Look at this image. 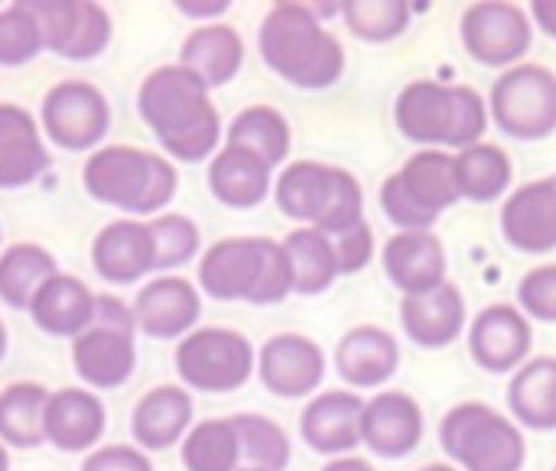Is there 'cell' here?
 Masks as SVG:
<instances>
[{
  "instance_id": "1",
  "label": "cell",
  "mask_w": 556,
  "mask_h": 471,
  "mask_svg": "<svg viewBox=\"0 0 556 471\" xmlns=\"http://www.w3.org/2000/svg\"><path fill=\"white\" fill-rule=\"evenodd\" d=\"M137 111L160 147L179 163H202L218 150V111L205 81L182 65L153 68L137 91Z\"/></svg>"
},
{
  "instance_id": "2",
  "label": "cell",
  "mask_w": 556,
  "mask_h": 471,
  "mask_svg": "<svg viewBox=\"0 0 556 471\" xmlns=\"http://www.w3.org/2000/svg\"><path fill=\"white\" fill-rule=\"evenodd\" d=\"M257 46L270 72L306 91L336 85L345 68L342 42L303 3H274L261 23Z\"/></svg>"
},
{
  "instance_id": "3",
  "label": "cell",
  "mask_w": 556,
  "mask_h": 471,
  "mask_svg": "<svg viewBox=\"0 0 556 471\" xmlns=\"http://www.w3.org/2000/svg\"><path fill=\"white\" fill-rule=\"evenodd\" d=\"M199 287L218 303H254L270 306L293 293L290 264L283 244L270 238H222L199 264Z\"/></svg>"
},
{
  "instance_id": "4",
  "label": "cell",
  "mask_w": 556,
  "mask_h": 471,
  "mask_svg": "<svg viewBox=\"0 0 556 471\" xmlns=\"http://www.w3.org/2000/svg\"><path fill=\"white\" fill-rule=\"evenodd\" d=\"M81 182L85 192L101 205L127 215H156L173 202L179 189V173L160 153L111 143L88 156Z\"/></svg>"
},
{
  "instance_id": "5",
  "label": "cell",
  "mask_w": 556,
  "mask_h": 471,
  "mask_svg": "<svg viewBox=\"0 0 556 471\" xmlns=\"http://www.w3.org/2000/svg\"><path fill=\"white\" fill-rule=\"evenodd\" d=\"M277 208L293 221H309L319 234H349L365 225L362 186L349 169L300 160L287 166L274 186Z\"/></svg>"
},
{
  "instance_id": "6",
  "label": "cell",
  "mask_w": 556,
  "mask_h": 471,
  "mask_svg": "<svg viewBox=\"0 0 556 471\" xmlns=\"http://www.w3.org/2000/svg\"><path fill=\"white\" fill-rule=\"evenodd\" d=\"M394 117L410 143H443V147H476L489 127L485 101L469 85H437L414 81L397 94Z\"/></svg>"
},
{
  "instance_id": "7",
  "label": "cell",
  "mask_w": 556,
  "mask_h": 471,
  "mask_svg": "<svg viewBox=\"0 0 556 471\" xmlns=\"http://www.w3.org/2000/svg\"><path fill=\"white\" fill-rule=\"evenodd\" d=\"M459 199L456 163L443 150H420L381 186V208L401 231H430Z\"/></svg>"
},
{
  "instance_id": "8",
  "label": "cell",
  "mask_w": 556,
  "mask_h": 471,
  "mask_svg": "<svg viewBox=\"0 0 556 471\" xmlns=\"http://www.w3.org/2000/svg\"><path fill=\"white\" fill-rule=\"evenodd\" d=\"M443 453L466 471H521L525 436L485 404H459L440 423Z\"/></svg>"
},
{
  "instance_id": "9",
  "label": "cell",
  "mask_w": 556,
  "mask_h": 471,
  "mask_svg": "<svg viewBox=\"0 0 556 471\" xmlns=\"http://www.w3.org/2000/svg\"><path fill=\"white\" fill-rule=\"evenodd\" d=\"M254 371V348L235 329H192L176 348V374L186 387L202 394H231L248 384Z\"/></svg>"
},
{
  "instance_id": "10",
  "label": "cell",
  "mask_w": 556,
  "mask_h": 471,
  "mask_svg": "<svg viewBox=\"0 0 556 471\" xmlns=\"http://www.w3.org/2000/svg\"><path fill=\"white\" fill-rule=\"evenodd\" d=\"M492 117L515 140H544L556 130V75L544 65H515L492 88Z\"/></svg>"
},
{
  "instance_id": "11",
  "label": "cell",
  "mask_w": 556,
  "mask_h": 471,
  "mask_svg": "<svg viewBox=\"0 0 556 471\" xmlns=\"http://www.w3.org/2000/svg\"><path fill=\"white\" fill-rule=\"evenodd\" d=\"M39 127L49 137V143L81 153V150H101V140L111 127V107L108 98L91 81H59L46 91L39 107Z\"/></svg>"
},
{
  "instance_id": "12",
  "label": "cell",
  "mask_w": 556,
  "mask_h": 471,
  "mask_svg": "<svg viewBox=\"0 0 556 471\" xmlns=\"http://www.w3.org/2000/svg\"><path fill=\"white\" fill-rule=\"evenodd\" d=\"M33 10L42 46L68 62H91L111 42V16L101 3L88 0H26Z\"/></svg>"
},
{
  "instance_id": "13",
  "label": "cell",
  "mask_w": 556,
  "mask_h": 471,
  "mask_svg": "<svg viewBox=\"0 0 556 471\" xmlns=\"http://www.w3.org/2000/svg\"><path fill=\"white\" fill-rule=\"evenodd\" d=\"M463 42L469 55L489 68H505L521 62L534 42L531 20L518 3H472L463 16Z\"/></svg>"
},
{
  "instance_id": "14",
  "label": "cell",
  "mask_w": 556,
  "mask_h": 471,
  "mask_svg": "<svg viewBox=\"0 0 556 471\" xmlns=\"http://www.w3.org/2000/svg\"><path fill=\"white\" fill-rule=\"evenodd\" d=\"M257 374L274 397L296 400V397H309L323 384L326 358L313 339L283 332L264 342L257 358Z\"/></svg>"
},
{
  "instance_id": "15",
  "label": "cell",
  "mask_w": 556,
  "mask_h": 471,
  "mask_svg": "<svg viewBox=\"0 0 556 471\" xmlns=\"http://www.w3.org/2000/svg\"><path fill=\"white\" fill-rule=\"evenodd\" d=\"M199 316H202L199 290L186 277H176V273L150 280L134 300L137 329L160 342L189 335L195 329Z\"/></svg>"
},
{
  "instance_id": "16",
  "label": "cell",
  "mask_w": 556,
  "mask_h": 471,
  "mask_svg": "<svg viewBox=\"0 0 556 471\" xmlns=\"http://www.w3.org/2000/svg\"><path fill=\"white\" fill-rule=\"evenodd\" d=\"M531 345H534V329L528 316L505 303L482 309L469 329V352L479 361V368L492 374L515 371L531 355Z\"/></svg>"
},
{
  "instance_id": "17",
  "label": "cell",
  "mask_w": 556,
  "mask_h": 471,
  "mask_svg": "<svg viewBox=\"0 0 556 471\" xmlns=\"http://www.w3.org/2000/svg\"><path fill=\"white\" fill-rule=\"evenodd\" d=\"M91 264L101 280L114 287H130L147 273H156V244L150 221H111L98 231L91 244Z\"/></svg>"
},
{
  "instance_id": "18",
  "label": "cell",
  "mask_w": 556,
  "mask_h": 471,
  "mask_svg": "<svg viewBox=\"0 0 556 471\" xmlns=\"http://www.w3.org/2000/svg\"><path fill=\"white\" fill-rule=\"evenodd\" d=\"M108 427V413L98 394L85 387H62L49 394L46 417H42V436L59 453H91L101 443V433Z\"/></svg>"
},
{
  "instance_id": "19",
  "label": "cell",
  "mask_w": 556,
  "mask_h": 471,
  "mask_svg": "<svg viewBox=\"0 0 556 471\" xmlns=\"http://www.w3.org/2000/svg\"><path fill=\"white\" fill-rule=\"evenodd\" d=\"M502 234L521 254H547L556 247V182L538 179L515 189L502 208Z\"/></svg>"
},
{
  "instance_id": "20",
  "label": "cell",
  "mask_w": 556,
  "mask_h": 471,
  "mask_svg": "<svg viewBox=\"0 0 556 471\" xmlns=\"http://www.w3.org/2000/svg\"><path fill=\"white\" fill-rule=\"evenodd\" d=\"M424 440V413L410 394L391 391L365 400L362 443L381 459H404Z\"/></svg>"
},
{
  "instance_id": "21",
  "label": "cell",
  "mask_w": 556,
  "mask_h": 471,
  "mask_svg": "<svg viewBox=\"0 0 556 471\" xmlns=\"http://www.w3.org/2000/svg\"><path fill=\"white\" fill-rule=\"evenodd\" d=\"M42 127L20 104L0 101V189H23L49 169Z\"/></svg>"
},
{
  "instance_id": "22",
  "label": "cell",
  "mask_w": 556,
  "mask_h": 471,
  "mask_svg": "<svg viewBox=\"0 0 556 471\" xmlns=\"http://www.w3.org/2000/svg\"><path fill=\"white\" fill-rule=\"evenodd\" d=\"M362 413H365L362 397L345 391H329L306 404L300 417V433L309 449L342 459V453H352L362 443Z\"/></svg>"
},
{
  "instance_id": "23",
  "label": "cell",
  "mask_w": 556,
  "mask_h": 471,
  "mask_svg": "<svg viewBox=\"0 0 556 471\" xmlns=\"http://www.w3.org/2000/svg\"><path fill=\"white\" fill-rule=\"evenodd\" d=\"M384 270L407 296L446 283V251L433 231H401L384 244Z\"/></svg>"
},
{
  "instance_id": "24",
  "label": "cell",
  "mask_w": 556,
  "mask_h": 471,
  "mask_svg": "<svg viewBox=\"0 0 556 471\" xmlns=\"http://www.w3.org/2000/svg\"><path fill=\"white\" fill-rule=\"evenodd\" d=\"M72 365H75V374L88 387L114 391V387L127 384V378L137 368L134 335L91 326L88 332L72 339Z\"/></svg>"
},
{
  "instance_id": "25",
  "label": "cell",
  "mask_w": 556,
  "mask_h": 471,
  "mask_svg": "<svg viewBox=\"0 0 556 471\" xmlns=\"http://www.w3.org/2000/svg\"><path fill=\"white\" fill-rule=\"evenodd\" d=\"M192 423V397L179 384H160L140 397L130 417V433L140 449L163 453L186 440Z\"/></svg>"
},
{
  "instance_id": "26",
  "label": "cell",
  "mask_w": 556,
  "mask_h": 471,
  "mask_svg": "<svg viewBox=\"0 0 556 471\" xmlns=\"http://www.w3.org/2000/svg\"><path fill=\"white\" fill-rule=\"evenodd\" d=\"M94 293L78 280V277H68V273H55L49 277L39 293L33 296L29 303V316L33 322L55 335V339H78L81 332L91 329V319H94Z\"/></svg>"
},
{
  "instance_id": "27",
  "label": "cell",
  "mask_w": 556,
  "mask_h": 471,
  "mask_svg": "<svg viewBox=\"0 0 556 471\" xmlns=\"http://www.w3.org/2000/svg\"><path fill=\"white\" fill-rule=\"evenodd\" d=\"M404 332L424 348H446L466 326V303L453 283H443L430 293L404 296L401 303Z\"/></svg>"
},
{
  "instance_id": "28",
  "label": "cell",
  "mask_w": 556,
  "mask_h": 471,
  "mask_svg": "<svg viewBox=\"0 0 556 471\" xmlns=\"http://www.w3.org/2000/svg\"><path fill=\"white\" fill-rule=\"evenodd\" d=\"M208 189L228 208H254L270 192V166L251 150L225 143L208 163Z\"/></svg>"
},
{
  "instance_id": "29",
  "label": "cell",
  "mask_w": 556,
  "mask_h": 471,
  "mask_svg": "<svg viewBox=\"0 0 556 471\" xmlns=\"http://www.w3.org/2000/svg\"><path fill=\"white\" fill-rule=\"evenodd\" d=\"M339 374L355 387H378L394 378L401 365V348L391 332L378 326H358L352 329L336 352Z\"/></svg>"
},
{
  "instance_id": "30",
  "label": "cell",
  "mask_w": 556,
  "mask_h": 471,
  "mask_svg": "<svg viewBox=\"0 0 556 471\" xmlns=\"http://www.w3.org/2000/svg\"><path fill=\"white\" fill-rule=\"evenodd\" d=\"M244 62V42L238 29L225 23H212L202 29H192L179 49V65L189 68L205 81V88H222L228 85Z\"/></svg>"
},
{
  "instance_id": "31",
  "label": "cell",
  "mask_w": 556,
  "mask_h": 471,
  "mask_svg": "<svg viewBox=\"0 0 556 471\" xmlns=\"http://www.w3.org/2000/svg\"><path fill=\"white\" fill-rule=\"evenodd\" d=\"M283 254H287V264H290L293 293L316 296V293L329 290L332 280L339 277L336 244L326 234H319L316 228L290 231L287 241H283Z\"/></svg>"
},
{
  "instance_id": "32",
  "label": "cell",
  "mask_w": 556,
  "mask_h": 471,
  "mask_svg": "<svg viewBox=\"0 0 556 471\" xmlns=\"http://www.w3.org/2000/svg\"><path fill=\"white\" fill-rule=\"evenodd\" d=\"M508 404L528 430H556V358H534L525 365L511 378Z\"/></svg>"
},
{
  "instance_id": "33",
  "label": "cell",
  "mask_w": 556,
  "mask_h": 471,
  "mask_svg": "<svg viewBox=\"0 0 556 471\" xmlns=\"http://www.w3.org/2000/svg\"><path fill=\"white\" fill-rule=\"evenodd\" d=\"M55 273V257L46 247L33 241L10 244L0 251V300L13 309H29L39 287Z\"/></svg>"
},
{
  "instance_id": "34",
  "label": "cell",
  "mask_w": 556,
  "mask_h": 471,
  "mask_svg": "<svg viewBox=\"0 0 556 471\" xmlns=\"http://www.w3.org/2000/svg\"><path fill=\"white\" fill-rule=\"evenodd\" d=\"M49 391L33 381H16L0 391V443L13 449H36L46 443L42 417H46Z\"/></svg>"
},
{
  "instance_id": "35",
  "label": "cell",
  "mask_w": 556,
  "mask_h": 471,
  "mask_svg": "<svg viewBox=\"0 0 556 471\" xmlns=\"http://www.w3.org/2000/svg\"><path fill=\"white\" fill-rule=\"evenodd\" d=\"M456 163V186L463 199L472 202H495L511 186V160L495 143H476L453 156Z\"/></svg>"
},
{
  "instance_id": "36",
  "label": "cell",
  "mask_w": 556,
  "mask_h": 471,
  "mask_svg": "<svg viewBox=\"0 0 556 471\" xmlns=\"http://www.w3.org/2000/svg\"><path fill=\"white\" fill-rule=\"evenodd\" d=\"M228 143L231 147H241V150H251L254 156H261L274 169L290 153V124H287V117L277 107L254 104V107H244L231 120Z\"/></svg>"
},
{
  "instance_id": "37",
  "label": "cell",
  "mask_w": 556,
  "mask_h": 471,
  "mask_svg": "<svg viewBox=\"0 0 556 471\" xmlns=\"http://www.w3.org/2000/svg\"><path fill=\"white\" fill-rule=\"evenodd\" d=\"M179 456L186 471H238L241 443L231 420H202L186 433Z\"/></svg>"
},
{
  "instance_id": "38",
  "label": "cell",
  "mask_w": 556,
  "mask_h": 471,
  "mask_svg": "<svg viewBox=\"0 0 556 471\" xmlns=\"http://www.w3.org/2000/svg\"><path fill=\"white\" fill-rule=\"evenodd\" d=\"M231 427L238 433L241 459H248V469L283 471L290 466V440L274 420L261 413H238L231 417Z\"/></svg>"
},
{
  "instance_id": "39",
  "label": "cell",
  "mask_w": 556,
  "mask_h": 471,
  "mask_svg": "<svg viewBox=\"0 0 556 471\" xmlns=\"http://www.w3.org/2000/svg\"><path fill=\"white\" fill-rule=\"evenodd\" d=\"M342 10L349 29L365 42H391L410 23V7L404 0H352Z\"/></svg>"
},
{
  "instance_id": "40",
  "label": "cell",
  "mask_w": 556,
  "mask_h": 471,
  "mask_svg": "<svg viewBox=\"0 0 556 471\" xmlns=\"http://www.w3.org/2000/svg\"><path fill=\"white\" fill-rule=\"evenodd\" d=\"M42 33L33 10L23 3H10L0 10V68H20L42 52Z\"/></svg>"
},
{
  "instance_id": "41",
  "label": "cell",
  "mask_w": 556,
  "mask_h": 471,
  "mask_svg": "<svg viewBox=\"0 0 556 471\" xmlns=\"http://www.w3.org/2000/svg\"><path fill=\"white\" fill-rule=\"evenodd\" d=\"M156 244V270H176L199 254V228L186 215H156L150 221Z\"/></svg>"
},
{
  "instance_id": "42",
  "label": "cell",
  "mask_w": 556,
  "mask_h": 471,
  "mask_svg": "<svg viewBox=\"0 0 556 471\" xmlns=\"http://www.w3.org/2000/svg\"><path fill=\"white\" fill-rule=\"evenodd\" d=\"M518 300L531 319L556 322V264L525 273V280L518 283Z\"/></svg>"
},
{
  "instance_id": "43",
  "label": "cell",
  "mask_w": 556,
  "mask_h": 471,
  "mask_svg": "<svg viewBox=\"0 0 556 471\" xmlns=\"http://www.w3.org/2000/svg\"><path fill=\"white\" fill-rule=\"evenodd\" d=\"M371 254H375V241H371V228L365 221V225H358V228H352L349 234L339 238V244H336L339 273H358L362 267H368Z\"/></svg>"
},
{
  "instance_id": "44",
  "label": "cell",
  "mask_w": 556,
  "mask_h": 471,
  "mask_svg": "<svg viewBox=\"0 0 556 471\" xmlns=\"http://www.w3.org/2000/svg\"><path fill=\"white\" fill-rule=\"evenodd\" d=\"M81 471H153V462L130 446H104L94 449L85 462Z\"/></svg>"
},
{
  "instance_id": "45",
  "label": "cell",
  "mask_w": 556,
  "mask_h": 471,
  "mask_svg": "<svg viewBox=\"0 0 556 471\" xmlns=\"http://www.w3.org/2000/svg\"><path fill=\"white\" fill-rule=\"evenodd\" d=\"M94 329H114V332H127L134 335L137 332V319H134V306L121 303L117 296H108L101 293L94 300V319H91Z\"/></svg>"
},
{
  "instance_id": "46",
  "label": "cell",
  "mask_w": 556,
  "mask_h": 471,
  "mask_svg": "<svg viewBox=\"0 0 556 471\" xmlns=\"http://www.w3.org/2000/svg\"><path fill=\"white\" fill-rule=\"evenodd\" d=\"M176 10H182L186 16L205 20V16H218L228 10V0H215V3H192V0H176Z\"/></svg>"
},
{
  "instance_id": "47",
  "label": "cell",
  "mask_w": 556,
  "mask_h": 471,
  "mask_svg": "<svg viewBox=\"0 0 556 471\" xmlns=\"http://www.w3.org/2000/svg\"><path fill=\"white\" fill-rule=\"evenodd\" d=\"M531 16L538 20V26L544 33L556 36V0H534L531 3Z\"/></svg>"
},
{
  "instance_id": "48",
  "label": "cell",
  "mask_w": 556,
  "mask_h": 471,
  "mask_svg": "<svg viewBox=\"0 0 556 471\" xmlns=\"http://www.w3.org/2000/svg\"><path fill=\"white\" fill-rule=\"evenodd\" d=\"M323 471H375L365 459H355V456H342V459H332Z\"/></svg>"
},
{
  "instance_id": "49",
  "label": "cell",
  "mask_w": 556,
  "mask_h": 471,
  "mask_svg": "<svg viewBox=\"0 0 556 471\" xmlns=\"http://www.w3.org/2000/svg\"><path fill=\"white\" fill-rule=\"evenodd\" d=\"M0 471H10V456H7L3 443H0Z\"/></svg>"
},
{
  "instance_id": "50",
  "label": "cell",
  "mask_w": 556,
  "mask_h": 471,
  "mask_svg": "<svg viewBox=\"0 0 556 471\" xmlns=\"http://www.w3.org/2000/svg\"><path fill=\"white\" fill-rule=\"evenodd\" d=\"M3 355H7V329L0 322V361H3Z\"/></svg>"
},
{
  "instance_id": "51",
  "label": "cell",
  "mask_w": 556,
  "mask_h": 471,
  "mask_svg": "<svg viewBox=\"0 0 556 471\" xmlns=\"http://www.w3.org/2000/svg\"><path fill=\"white\" fill-rule=\"evenodd\" d=\"M420 471H456V469H450V466H427V469H420Z\"/></svg>"
},
{
  "instance_id": "52",
  "label": "cell",
  "mask_w": 556,
  "mask_h": 471,
  "mask_svg": "<svg viewBox=\"0 0 556 471\" xmlns=\"http://www.w3.org/2000/svg\"><path fill=\"white\" fill-rule=\"evenodd\" d=\"M238 471H261V469H238Z\"/></svg>"
},
{
  "instance_id": "53",
  "label": "cell",
  "mask_w": 556,
  "mask_h": 471,
  "mask_svg": "<svg viewBox=\"0 0 556 471\" xmlns=\"http://www.w3.org/2000/svg\"><path fill=\"white\" fill-rule=\"evenodd\" d=\"M0 241H3V231H0Z\"/></svg>"
},
{
  "instance_id": "54",
  "label": "cell",
  "mask_w": 556,
  "mask_h": 471,
  "mask_svg": "<svg viewBox=\"0 0 556 471\" xmlns=\"http://www.w3.org/2000/svg\"><path fill=\"white\" fill-rule=\"evenodd\" d=\"M554 182H556V176H554Z\"/></svg>"
},
{
  "instance_id": "55",
  "label": "cell",
  "mask_w": 556,
  "mask_h": 471,
  "mask_svg": "<svg viewBox=\"0 0 556 471\" xmlns=\"http://www.w3.org/2000/svg\"><path fill=\"white\" fill-rule=\"evenodd\" d=\"M554 471H556V469H554Z\"/></svg>"
}]
</instances>
